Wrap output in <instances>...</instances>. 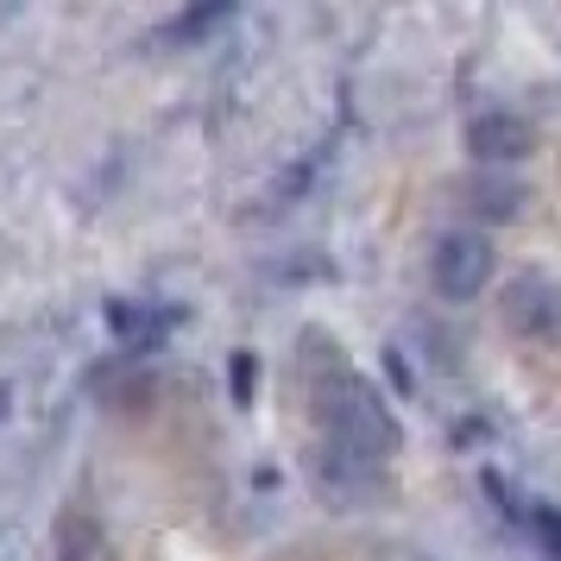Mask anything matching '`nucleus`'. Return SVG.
<instances>
[{"mask_svg":"<svg viewBox=\"0 0 561 561\" xmlns=\"http://www.w3.org/2000/svg\"><path fill=\"white\" fill-rule=\"evenodd\" d=\"M505 329L542 347H561V278L542 272H517L505 284Z\"/></svg>","mask_w":561,"mask_h":561,"instance_id":"7ed1b4c3","label":"nucleus"},{"mask_svg":"<svg viewBox=\"0 0 561 561\" xmlns=\"http://www.w3.org/2000/svg\"><path fill=\"white\" fill-rule=\"evenodd\" d=\"M524 203H530V190L511 171H473L460 183V208L480 215V221H511V215H524Z\"/></svg>","mask_w":561,"mask_h":561,"instance_id":"423d86ee","label":"nucleus"},{"mask_svg":"<svg viewBox=\"0 0 561 561\" xmlns=\"http://www.w3.org/2000/svg\"><path fill=\"white\" fill-rule=\"evenodd\" d=\"M536 152V127L530 114H511V107H485L467 121V158L480 164V171H511V164H524Z\"/></svg>","mask_w":561,"mask_h":561,"instance_id":"20e7f679","label":"nucleus"},{"mask_svg":"<svg viewBox=\"0 0 561 561\" xmlns=\"http://www.w3.org/2000/svg\"><path fill=\"white\" fill-rule=\"evenodd\" d=\"M499 272V253H492V240L480 228H448L435 233L430 247V290L442 304H473L485 284Z\"/></svg>","mask_w":561,"mask_h":561,"instance_id":"f03ea898","label":"nucleus"},{"mask_svg":"<svg viewBox=\"0 0 561 561\" xmlns=\"http://www.w3.org/2000/svg\"><path fill=\"white\" fill-rule=\"evenodd\" d=\"M228 20H233L228 0H221V7H183V13H171V20L152 32V51H190L196 38H208L215 26H228Z\"/></svg>","mask_w":561,"mask_h":561,"instance_id":"6e6552de","label":"nucleus"},{"mask_svg":"<svg viewBox=\"0 0 561 561\" xmlns=\"http://www.w3.org/2000/svg\"><path fill=\"white\" fill-rule=\"evenodd\" d=\"M309 480H316V492H322L334 511H359V505H373V499L385 492L379 467H354V460H334V455H322V448H316Z\"/></svg>","mask_w":561,"mask_h":561,"instance_id":"39448f33","label":"nucleus"},{"mask_svg":"<svg viewBox=\"0 0 561 561\" xmlns=\"http://www.w3.org/2000/svg\"><path fill=\"white\" fill-rule=\"evenodd\" d=\"M517 524L542 542V556L561 561V505H536V499H524V511H517Z\"/></svg>","mask_w":561,"mask_h":561,"instance_id":"1a4fd4ad","label":"nucleus"},{"mask_svg":"<svg viewBox=\"0 0 561 561\" xmlns=\"http://www.w3.org/2000/svg\"><path fill=\"white\" fill-rule=\"evenodd\" d=\"M228 385H233V404H240V410L253 404V385H259V354H247V347H240V354L228 359Z\"/></svg>","mask_w":561,"mask_h":561,"instance_id":"9d476101","label":"nucleus"},{"mask_svg":"<svg viewBox=\"0 0 561 561\" xmlns=\"http://www.w3.org/2000/svg\"><path fill=\"white\" fill-rule=\"evenodd\" d=\"M373 561H435V556H430V549H416V542H379Z\"/></svg>","mask_w":561,"mask_h":561,"instance_id":"9b49d317","label":"nucleus"},{"mask_svg":"<svg viewBox=\"0 0 561 561\" xmlns=\"http://www.w3.org/2000/svg\"><path fill=\"white\" fill-rule=\"evenodd\" d=\"M51 549H57V561H114V542H107L102 517L82 499L64 505V517H57V530H51Z\"/></svg>","mask_w":561,"mask_h":561,"instance_id":"0eeeda50","label":"nucleus"},{"mask_svg":"<svg viewBox=\"0 0 561 561\" xmlns=\"http://www.w3.org/2000/svg\"><path fill=\"white\" fill-rule=\"evenodd\" d=\"M297 373H304L309 416H316V448L334 460H354V467H379L385 473L391 455L404 448V423H398L391 398L322 329H304V341H297Z\"/></svg>","mask_w":561,"mask_h":561,"instance_id":"f257e3e1","label":"nucleus"}]
</instances>
